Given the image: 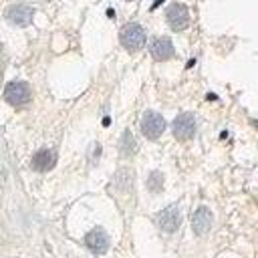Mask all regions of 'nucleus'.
Segmentation results:
<instances>
[{
  "instance_id": "1",
  "label": "nucleus",
  "mask_w": 258,
  "mask_h": 258,
  "mask_svg": "<svg viewBox=\"0 0 258 258\" xmlns=\"http://www.w3.org/2000/svg\"><path fill=\"white\" fill-rule=\"evenodd\" d=\"M119 40L121 44L127 48V50H139L143 44H145V30L135 24V22H129L121 28L119 32Z\"/></svg>"
},
{
  "instance_id": "2",
  "label": "nucleus",
  "mask_w": 258,
  "mask_h": 258,
  "mask_svg": "<svg viewBox=\"0 0 258 258\" xmlns=\"http://www.w3.org/2000/svg\"><path fill=\"white\" fill-rule=\"evenodd\" d=\"M165 129V121L159 113L155 111H145L143 113V119H141V131L145 137L149 139H157Z\"/></svg>"
},
{
  "instance_id": "3",
  "label": "nucleus",
  "mask_w": 258,
  "mask_h": 258,
  "mask_svg": "<svg viewBox=\"0 0 258 258\" xmlns=\"http://www.w3.org/2000/svg\"><path fill=\"white\" fill-rule=\"evenodd\" d=\"M4 99L10 103V105H24L30 101V89L26 83L22 81H12L6 85L4 89Z\"/></svg>"
},
{
  "instance_id": "4",
  "label": "nucleus",
  "mask_w": 258,
  "mask_h": 258,
  "mask_svg": "<svg viewBox=\"0 0 258 258\" xmlns=\"http://www.w3.org/2000/svg\"><path fill=\"white\" fill-rule=\"evenodd\" d=\"M196 133V119L191 113H181L173 119V135L179 141H187L191 139Z\"/></svg>"
},
{
  "instance_id": "5",
  "label": "nucleus",
  "mask_w": 258,
  "mask_h": 258,
  "mask_svg": "<svg viewBox=\"0 0 258 258\" xmlns=\"http://www.w3.org/2000/svg\"><path fill=\"white\" fill-rule=\"evenodd\" d=\"M155 222H157V226H159L163 232H175V230L179 228V222H181L179 208H177V206H167L165 210H161V212L155 216Z\"/></svg>"
},
{
  "instance_id": "6",
  "label": "nucleus",
  "mask_w": 258,
  "mask_h": 258,
  "mask_svg": "<svg viewBox=\"0 0 258 258\" xmlns=\"http://www.w3.org/2000/svg\"><path fill=\"white\" fill-rule=\"evenodd\" d=\"M169 26L173 30H185L189 26V12L183 4H173L167 8V14H165Z\"/></svg>"
},
{
  "instance_id": "7",
  "label": "nucleus",
  "mask_w": 258,
  "mask_h": 258,
  "mask_svg": "<svg viewBox=\"0 0 258 258\" xmlns=\"http://www.w3.org/2000/svg\"><path fill=\"white\" fill-rule=\"evenodd\" d=\"M85 244L89 246L91 252L95 254H105L109 250V236L103 228H93L87 236H85Z\"/></svg>"
},
{
  "instance_id": "8",
  "label": "nucleus",
  "mask_w": 258,
  "mask_h": 258,
  "mask_svg": "<svg viewBox=\"0 0 258 258\" xmlns=\"http://www.w3.org/2000/svg\"><path fill=\"white\" fill-rule=\"evenodd\" d=\"M32 16H34V10L28 6V4H14L12 8H8L6 12V18L16 24V26H26L32 22Z\"/></svg>"
},
{
  "instance_id": "9",
  "label": "nucleus",
  "mask_w": 258,
  "mask_h": 258,
  "mask_svg": "<svg viewBox=\"0 0 258 258\" xmlns=\"http://www.w3.org/2000/svg\"><path fill=\"white\" fill-rule=\"evenodd\" d=\"M210 226H212V212L206 206L198 208L194 212V216H191V228H194V232L202 236V234H206L210 230Z\"/></svg>"
},
{
  "instance_id": "10",
  "label": "nucleus",
  "mask_w": 258,
  "mask_h": 258,
  "mask_svg": "<svg viewBox=\"0 0 258 258\" xmlns=\"http://www.w3.org/2000/svg\"><path fill=\"white\" fill-rule=\"evenodd\" d=\"M149 50H151V56H153L155 60H167V58L173 56V44H171V40L165 38V36L155 38V40L151 42Z\"/></svg>"
},
{
  "instance_id": "11",
  "label": "nucleus",
  "mask_w": 258,
  "mask_h": 258,
  "mask_svg": "<svg viewBox=\"0 0 258 258\" xmlns=\"http://www.w3.org/2000/svg\"><path fill=\"white\" fill-rule=\"evenodd\" d=\"M54 161H56L54 151H50V149H46V147H44V149H38V151L32 155L30 165H32L36 171H48V169H52Z\"/></svg>"
},
{
  "instance_id": "12",
  "label": "nucleus",
  "mask_w": 258,
  "mask_h": 258,
  "mask_svg": "<svg viewBox=\"0 0 258 258\" xmlns=\"http://www.w3.org/2000/svg\"><path fill=\"white\" fill-rule=\"evenodd\" d=\"M135 149H137V145H135V139H133L131 131H125L123 137H121V153L127 157V155H133Z\"/></svg>"
},
{
  "instance_id": "13",
  "label": "nucleus",
  "mask_w": 258,
  "mask_h": 258,
  "mask_svg": "<svg viewBox=\"0 0 258 258\" xmlns=\"http://www.w3.org/2000/svg\"><path fill=\"white\" fill-rule=\"evenodd\" d=\"M161 185H163V175H161L159 171H151V175H149V179H147V187H149L151 191H159Z\"/></svg>"
},
{
  "instance_id": "14",
  "label": "nucleus",
  "mask_w": 258,
  "mask_h": 258,
  "mask_svg": "<svg viewBox=\"0 0 258 258\" xmlns=\"http://www.w3.org/2000/svg\"><path fill=\"white\" fill-rule=\"evenodd\" d=\"M161 2H163V0H155V4H153V8H157V6L161 4Z\"/></svg>"
}]
</instances>
